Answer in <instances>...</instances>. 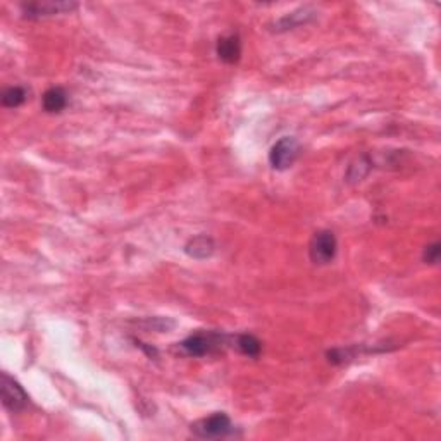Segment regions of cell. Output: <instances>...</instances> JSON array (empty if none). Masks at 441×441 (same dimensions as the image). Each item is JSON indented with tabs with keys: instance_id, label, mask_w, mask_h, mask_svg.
<instances>
[{
	"instance_id": "277c9868",
	"label": "cell",
	"mask_w": 441,
	"mask_h": 441,
	"mask_svg": "<svg viewBox=\"0 0 441 441\" xmlns=\"http://www.w3.org/2000/svg\"><path fill=\"white\" fill-rule=\"evenodd\" d=\"M298 154H300V145L295 138L284 137L280 141L273 145L269 152V162L274 169L277 171H284V169L291 168L293 162L297 161Z\"/></svg>"
},
{
	"instance_id": "4fadbf2b",
	"label": "cell",
	"mask_w": 441,
	"mask_h": 441,
	"mask_svg": "<svg viewBox=\"0 0 441 441\" xmlns=\"http://www.w3.org/2000/svg\"><path fill=\"white\" fill-rule=\"evenodd\" d=\"M440 259V243L435 242L431 245L426 246L424 250V260L426 264H436Z\"/></svg>"
},
{
	"instance_id": "8fae6325",
	"label": "cell",
	"mask_w": 441,
	"mask_h": 441,
	"mask_svg": "<svg viewBox=\"0 0 441 441\" xmlns=\"http://www.w3.org/2000/svg\"><path fill=\"white\" fill-rule=\"evenodd\" d=\"M235 345L236 349L243 353V355L252 357V359L259 357L260 350H262V343H260L253 335H248V333H243V335L236 336Z\"/></svg>"
},
{
	"instance_id": "7c38bea8",
	"label": "cell",
	"mask_w": 441,
	"mask_h": 441,
	"mask_svg": "<svg viewBox=\"0 0 441 441\" xmlns=\"http://www.w3.org/2000/svg\"><path fill=\"white\" fill-rule=\"evenodd\" d=\"M26 102V90L23 86H10V88L3 90L2 93V106L9 107V109H16V107L23 106Z\"/></svg>"
},
{
	"instance_id": "52a82bcc",
	"label": "cell",
	"mask_w": 441,
	"mask_h": 441,
	"mask_svg": "<svg viewBox=\"0 0 441 441\" xmlns=\"http://www.w3.org/2000/svg\"><path fill=\"white\" fill-rule=\"evenodd\" d=\"M242 55V41L238 35H228L217 41V57L226 64H235Z\"/></svg>"
},
{
	"instance_id": "7a4b0ae2",
	"label": "cell",
	"mask_w": 441,
	"mask_h": 441,
	"mask_svg": "<svg viewBox=\"0 0 441 441\" xmlns=\"http://www.w3.org/2000/svg\"><path fill=\"white\" fill-rule=\"evenodd\" d=\"M190 429H192V433L197 438L202 440L226 438V436H229L235 431L231 419L224 412H216V414L209 415V418L200 419V421L193 422Z\"/></svg>"
},
{
	"instance_id": "6da1fadb",
	"label": "cell",
	"mask_w": 441,
	"mask_h": 441,
	"mask_svg": "<svg viewBox=\"0 0 441 441\" xmlns=\"http://www.w3.org/2000/svg\"><path fill=\"white\" fill-rule=\"evenodd\" d=\"M229 336L222 333L207 331V333H195L188 336L185 342H182L183 352L192 357H206L219 352L224 345H228Z\"/></svg>"
},
{
	"instance_id": "ba28073f",
	"label": "cell",
	"mask_w": 441,
	"mask_h": 441,
	"mask_svg": "<svg viewBox=\"0 0 441 441\" xmlns=\"http://www.w3.org/2000/svg\"><path fill=\"white\" fill-rule=\"evenodd\" d=\"M214 250H216L214 239L210 238V236H206V235L195 236V238L190 239V242L186 243V246H185V252L188 253L190 257H193V259H199V260L209 259V257L214 253Z\"/></svg>"
},
{
	"instance_id": "9c48e42d",
	"label": "cell",
	"mask_w": 441,
	"mask_h": 441,
	"mask_svg": "<svg viewBox=\"0 0 441 441\" xmlns=\"http://www.w3.org/2000/svg\"><path fill=\"white\" fill-rule=\"evenodd\" d=\"M41 106H43V109L50 114L61 112V110H64L66 106H68V93L62 88H59V86L48 88L47 92L43 93Z\"/></svg>"
},
{
	"instance_id": "5b68a950",
	"label": "cell",
	"mask_w": 441,
	"mask_h": 441,
	"mask_svg": "<svg viewBox=\"0 0 441 441\" xmlns=\"http://www.w3.org/2000/svg\"><path fill=\"white\" fill-rule=\"evenodd\" d=\"M0 391H2V404L7 411L21 412L28 405V395L19 383L9 374H2V383H0Z\"/></svg>"
},
{
	"instance_id": "30bf717a",
	"label": "cell",
	"mask_w": 441,
	"mask_h": 441,
	"mask_svg": "<svg viewBox=\"0 0 441 441\" xmlns=\"http://www.w3.org/2000/svg\"><path fill=\"white\" fill-rule=\"evenodd\" d=\"M312 17H314V10H311L308 7H304V9L297 10V12H291L288 14V16L281 17L276 24L277 31H286L291 30V28H297L300 26V24L308 23Z\"/></svg>"
},
{
	"instance_id": "3957f363",
	"label": "cell",
	"mask_w": 441,
	"mask_h": 441,
	"mask_svg": "<svg viewBox=\"0 0 441 441\" xmlns=\"http://www.w3.org/2000/svg\"><path fill=\"white\" fill-rule=\"evenodd\" d=\"M336 250H338V242H336L335 233L322 229V231H317L312 236L311 245H308V255H311V260L314 264L324 266V264H329L335 259Z\"/></svg>"
},
{
	"instance_id": "8992f818",
	"label": "cell",
	"mask_w": 441,
	"mask_h": 441,
	"mask_svg": "<svg viewBox=\"0 0 441 441\" xmlns=\"http://www.w3.org/2000/svg\"><path fill=\"white\" fill-rule=\"evenodd\" d=\"M76 7L78 6L72 2H30L23 3L21 9H23L24 17H28V19H40V17L55 16V14L71 12Z\"/></svg>"
}]
</instances>
